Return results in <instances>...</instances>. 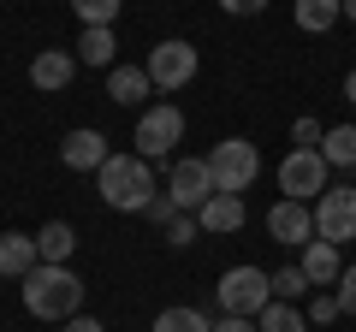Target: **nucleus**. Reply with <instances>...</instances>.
I'll use <instances>...</instances> for the list:
<instances>
[{
  "label": "nucleus",
  "instance_id": "1",
  "mask_svg": "<svg viewBox=\"0 0 356 332\" xmlns=\"http://www.w3.org/2000/svg\"><path fill=\"white\" fill-rule=\"evenodd\" d=\"M18 291H24V308L36 320H72L83 315V279H77L72 267H54V261H42V267H30L24 279H18Z\"/></svg>",
  "mask_w": 356,
  "mask_h": 332
},
{
  "label": "nucleus",
  "instance_id": "2",
  "mask_svg": "<svg viewBox=\"0 0 356 332\" xmlns=\"http://www.w3.org/2000/svg\"><path fill=\"white\" fill-rule=\"evenodd\" d=\"M95 184H102V202L119 208V214H149V202L161 196L154 190V160H143V154H107Z\"/></svg>",
  "mask_w": 356,
  "mask_h": 332
},
{
  "label": "nucleus",
  "instance_id": "3",
  "mask_svg": "<svg viewBox=\"0 0 356 332\" xmlns=\"http://www.w3.org/2000/svg\"><path fill=\"white\" fill-rule=\"evenodd\" d=\"M143 72H149V83H154V90H166V95H172V90H191L196 72H202V48L184 42V36H166V42H154V48H149Z\"/></svg>",
  "mask_w": 356,
  "mask_h": 332
},
{
  "label": "nucleus",
  "instance_id": "4",
  "mask_svg": "<svg viewBox=\"0 0 356 332\" xmlns=\"http://www.w3.org/2000/svg\"><path fill=\"white\" fill-rule=\"evenodd\" d=\"M208 172H214V190L243 196L255 184V172H261V154H255L250 137H220L214 149H208Z\"/></svg>",
  "mask_w": 356,
  "mask_h": 332
},
{
  "label": "nucleus",
  "instance_id": "5",
  "mask_svg": "<svg viewBox=\"0 0 356 332\" xmlns=\"http://www.w3.org/2000/svg\"><path fill=\"white\" fill-rule=\"evenodd\" d=\"M214 303H220V315H261L267 303H273V273H261V267H226L220 273V285H214Z\"/></svg>",
  "mask_w": 356,
  "mask_h": 332
},
{
  "label": "nucleus",
  "instance_id": "6",
  "mask_svg": "<svg viewBox=\"0 0 356 332\" xmlns=\"http://www.w3.org/2000/svg\"><path fill=\"white\" fill-rule=\"evenodd\" d=\"M178 137H184V113H178L172 101H161V107H143L137 113V154L143 160H166V154L178 149Z\"/></svg>",
  "mask_w": 356,
  "mask_h": 332
},
{
  "label": "nucleus",
  "instance_id": "7",
  "mask_svg": "<svg viewBox=\"0 0 356 332\" xmlns=\"http://www.w3.org/2000/svg\"><path fill=\"white\" fill-rule=\"evenodd\" d=\"M315 238L339 243V249L356 238V184H327L315 196Z\"/></svg>",
  "mask_w": 356,
  "mask_h": 332
},
{
  "label": "nucleus",
  "instance_id": "8",
  "mask_svg": "<svg viewBox=\"0 0 356 332\" xmlns=\"http://www.w3.org/2000/svg\"><path fill=\"white\" fill-rule=\"evenodd\" d=\"M166 196H172L184 214H202L208 202H214V172H208V160H196V154H184V160H172V172H166Z\"/></svg>",
  "mask_w": 356,
  "mask_h": 332
},
{
  "label": "nucleus",
  "instance_id": "9",
  "mask_svg": "<svg viewBox=\"0 0 356 332\" xmlns=\"http://www.w3.org/2000/svg\"><path fill=\"white\" fill-rule=\"evenodd\" d=\"M327 172L332 166L321 160V149H291L280 160V190L291 196V202H315V196L327 190Z\"/></svg>",
  "mask_w": 356,
  "mask_h": 332
},
{
  "label": "nucleus",
  "instance_id": "10",
  "mask_svg": "<svg viewBox=\"0 0 356 332\" xmlns=\"http://www.w3.org/2000/svg\"><path fill=\"white\" fill-rule=\"evenodd\" d=\"M267 238L285 243V249L315 243V208H309V202H291V196H280V202L267 208Z\"/></svg>",
  "mask_w": 356,
  "mask_h": 332
},
{
  "label": "nucleus",
  "instance_id": "11",
  "mask_svg": "<svg viewBox=\"0 0 356 332\" xmlns=\"http://www.w3.org/2000/svg\"><path fill=\"white\" fill-rule=\"evenodd\" d=\"M60 160L72 166V172H102V166H107V137H102V131H89V125L65 131V137H60Z\"/></svg>",
  "mask_w": 356,
  "mask_h": 332
},
{
  "label": "nucleus",
  "instance_id": "12",
  "mask_svg": "<svg viewBox=\"0 0 356 332\" xmlns=\"http://www.w3.org/2000/svg\"><path fill=\"white\" fill-rule=\"evenodd\" d=\"M30 267H42L36 231H0V279H24Z\"/></svg>",
  "mask_w": 356,
  "mask_h": 332
},
{
  "label": "nucleus",
  "instance_id": "13",
  "mask_svg": "<svg viewBox=\"0 0 356 332\" xmlns=\"http://www.w3.org/2000/svg\"><path fill=\"white\" fill-rule=\"evenodd\" d=\"M297 267H303V279H309V285H339L344 256H339V243L315 238V243H303V249H297Z\"/></svg>",
  "mask_w": 356,
  "mask_h": 332
},
{
  "label": "nucleus",
  "instance_id": "14",
  "mask_svg": "<svg viewBox=\"0 0 356 332\" xmlns=\"http://www.w3.org/2000/svg\"><path fill=\"white\" fill-rule=\"evenodd\" d=\"M72 77H77V53H65V48H42L36 60H30V83L48 90V95H60Z\"/></svg>",
  "mask_w": 356,
  "mask_h": 332
},
{
  "label": "nucleus",
  "instance_id": "15",
  "mask_svg": "<svg viewBox=\"0 0 356 332\" xmlns=\"http://www.w3.org/2000/svg\"><path fill=\"white\" fill-rule=\"evenodd\" d=\"M107 95H113L119 107H143L154 95V83H149L143 65H113V72H107Z\"/></svg>",
  "mask_w": 356,
  "mask_h": 332
},
{
  "label": "nucleus",
  "instance_id": "16",
  "mask_svg": "<svg viewBox=\"0 0 356 332\" xmlns=\"http://www.w3.org/2000/svg\"><path fill=\"white\" fill-rule=\"evenodd\" d=\"M196 219H202V231L226 238V231H238L243 219H250V208H243V196H226V190H220V196H214V202H208V208H202Z\"/></svg>",
  "mask_w": 356,
  "mask_h": 332
},
{
  "label": "nucleus",
  "instance_id": "17",
  "mask_svg": "<svg viewBox=\"0 0 356 332\" xmlns=\"http://www.w3.org/2000/svg\"><path fill=\"white\" fill-rule=\"evenodd\" d=\"M113 53H119V42H113V24H89L83 36H77V65H113Z\"/></svg>",
  "mask_w": 356,
  "mask_h": 332
},
{
  "label": "nucleus",
  "instance_id": "18",
  "mask_svg": "<svg viewBox=\"0 0 356 332\" xmlns=\"http://www.w3.org/2000/svg\"><path fill=\"white\" fill-rule=\"evenodd\" d=\"M297 30H309V36H327L332 24L344 18V0H297Z\"/></svg>",
  "mask_w": 356,
  "mask_h": 332
},
{
  "label": "nucleus",
  "instance_id": "19",
  "mask_svg": "<svg viewBox=\"0 0 356 332\" xmlns=\"http://www.w3.org/2000/svg\"><path fill=\"white\" fill-rule=\"evenodd\" d=\"M321 160L339 166V172H356V125H327V137H321Z\"/></svg>",
  "mask_w": 356,
  "mask_h": 332
},
{
  "label": "nucleus",
  "instance_id": "20",
  "mask_svg": "<svg viewBox=\"0 0 356 332\" xmlns=\"http://www.w3.org/2000/svg\"><path fill=\"white\" fill-rule=\"evenodd\" d=\"M36 249H42V261L65 267V261H72V249H77V231L65 226V219H48V226L36 231Z\"/></svg>",
  "mask_w": 356,
  "mask_h": 332
},
{
  "label": "nucleus",
  "instance_id": "21",
  "mask_svg": "<svg viewBox=\"0 0 356 332\" xmlns=\"http://www.w3.org/2000/svg\"><path fill=\"white\" fill-rule=\"evenodd\" d=\"M255 332H309V315L297 303H280V297H273V303L255 315Z\"/></svg>",
  "mask_w": 356,
  "mask_h": 332
},
{
  "label": "nucleus",
  "instance_id": "22",
  "mask_svg": "<svg viewBox=\"0 0 356 332\" xmlns=\"http://www.w3.org/2000/svg\"><path fill=\"white\" fill-rule=\"evenodd\" d=\"M154 332H214V320L202 315V308H161V315H154Z\"/></svg>",
  "mask_w": 356,
  "mask_h": 332
},
{
  "label": "nucleus",
  "instance_id": "23",
  "mask_svg": "<svg viewBox=\"0 0 356 332\" xmlns=\"http://www.w3.org/2000/svg\"><path fill=\"white\" fill-rule=\"evenodd\" d=\"M273 297H280V303H303V297H309L303 267H280V273H273Z\"/></svg>",
  "mask_w": 356,
  "mask_h": 332
},
{
  "label": "nucleus",
  "instance_id": "24",
  "mask_svg": "<svg viewBox=\"0 0 356 332\" xmlns=\"http://www.w3.org/2000/svg\"><path fill=\"white\" fill-rule=\"evenodd\" d=\"M119 6H125V0H72V13L83 18V30H89V24H113Z\"/></svg>",
  "mask_w": 356,
  "mask_h": 332
},
{
  "label": "nucleus",
  "instance_id": "25",
  "mask_svg": "<svg viewBox=\"0 0 356 332\" xmlns=\"http://www.w3.org/2000/svg\"><path fill=\"white\" fill-rule=\"evenodd\" d=\"M303 315L315 320V326H332V320L344 315V308H339V291H315V297L303 303Z\"/></svg>",
  "mask_w": 356,
  "mask_h": 332
},
{
  "label": "nucleus",
  "instance_id": "26",
  "mask_svg": "<svg viewBox=\"0 0 356 332\" xmlns=\"http://www.w3.org/2000/svg\"><path fill=\"white\" fill-rule=\"evenodd\" d=\"M196 238H202V219H196V214H178L172 226H166V243H172V249H191Z\"/></svg>",
  "mask_w": 356,
  "mask_h": 332
},
{
  "label": "nucleus",
  "instance_id": "27",
  "mask_svg": "<svg viewBox=\"0 0 356 332\" xmlns=\"http://www.w3.org/2000/svg\"><path fill=\"white\" fill-rule=\"evenodd\" d=\"M321 137H327V125H321V119H297V125H291V149H321Z\"/></svg>",
  "mask_w": 356,
  "mask_h": 332
},
{
  "label": "nucleus",
  "instance_id": "28",
  "mask_svg": "<svg viewBox=\"0 0 356 332\" xmlns=\"http://www.w3.org/2000/svg\"><path fill=\"white\" fill-rule=\"evenodd\" d=\"M178 214H184V208H178V202H172V196H166V184H161V196H154V202H149V219H154V226H161V231H166V226H172V219H178Z\"/></svg>",
  "mask_w": 356,
  "mask_h": 332
},
{
  "label": "nucleus",
  "instance_id": "29",
  "mask_svg": "<svg viewBox=\"0 0 356 332\" xmlns=\"http://www.w3.org/2000/svg\"><path fill=\"white\" fill-rule=\"evenodd\" d=\"M339 308H344V315H356V261L339 273Z\"/></svg>",
  "mask_w": 356,
  "mask_h": 332
},
{
  "label": "nucleus",
  "instance_id": "30",
  "mask_svg": "<svg viewBox=\"0 0 356 332\" xmlns=\"http://www.w3.org/2000/svg\"><path fill=\"white\" fill-rule=\"evenodd\" d=\"M220 13H232V18H255V13H267V0H220Z\"/></svg>",
  "mask_w": 356,
  "mask_h": 332
},
{
  "label": "nucleus",
  "instance_id": "31",
  "mask_svg": "<svg viewBox=\"0 0 356 332\" xmlns=\"http://www.w3.org/2000/svg\"><path fill=\"white\" fill-rule=\"evenodd\" d=\"M214 332H255V320H250V315H220Z\"/></svg>",
  "mask_w": 356,
  "mask_h": 332
},
{
  "label": "nucleus",
  "instance_id": "32",
  "mask_svg": "<svg viewBox=\"0 0 356 332\" xmlns=\"http://www.w3.org/2000/svg\"><path fill=\"white\" fill-rule=\"evenodd\" d=\"M60 332H107V326H102V320H89V315H72Z\"/></svg>",
  "mask_w": 356,
  "mask_h": 332
},
{
  "label": "nucleus",
  "instance_id": "33",
  "mask_svg": "<svg viewBox=\"0 0 356 332\" xmlns=\"http://www.w3.org/2000/svg\"><path fill=\"white\" fill-rule=\"evenodd\" d=\"M344 101L356 107V65H350V72H344Z\"/></svg>",
  "mask_w": 356,
  "mask_h": 332
},
{
  "label": "nucleus",
  "instance_id": "34",
  "mask_svg": "<svg viewBox=\"0 0 356 332\" xmlns=\"http://www.w3.org/2000/svg\"><path fill=\"white\" fill-rule=\"evenodd\" d=\"M344 18H350V24H356V0H344Z\"/></svg>",
  "mask_w": 356,
  "mask_h": 332
}]
</instances>
